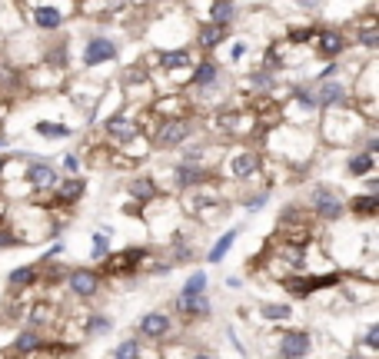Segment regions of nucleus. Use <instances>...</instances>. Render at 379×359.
I'll use <instances>...</instances> for the list:
<instances>
[{
	"label": "nucleus",
	"mask_w": 379,
	"mask_h": 359,
	"mask_svg": "<svg viewBox=\"0 0 379 359\" xmlns=\"http://www.w3.org/2000/svg\"><path fill=\"white\" fill-rule=\"evenodd\" d=\"M310 203H313L316 217H323V219H340L343 213H346L343 200L333 190H329V187H316V190L310 193Z\"/></svg>",
	"instance_id": "obj_1"
},
{
	"label": "nucleus",
	"mask_w": 379,
	"mask_h": 359,
	"mask_svg": "<svg viewBox=\"0 0 379 359\" xmlns=\"http://www.w3.org/2000/svg\"><path fill=\"white\" fill-rule=\"evenodd\" d=\"M117 60V43L110 37H90L84 47V67H100Z\"/></svg>",
	"instance_id": "obj_2"
},
{
	"label": "nucleus",
	"mask_w": 379,
	"mask_h": 359,
	"mask_svg": "<svg viewBox=\"0 0 379 359\" xmlns=\"http://www.w3.org/2000/svg\"><path fill=\"white\" fill-rule=\"evenodd\" d=\"M24 180L34 187V190H51V187H57V180L60 177H57V170H53L51 160H30Z\"/></svg>",
	"instance_id": "obj_3"
},
{
	"label": "nucleus",
	"mask_w": 379,
	"mask_h": 359,
	"mask_svg": "<svg viewBox=\"0 0 379 359\" xmlns=\"http://www.w3.org/2000/svg\"><path fill=\"white\" fill-rule=\"evenodd\" d=\"M310 346H313V339H310L306 330H293V333L279 336V356L283 359H303L310 353Z\"/></svg>",
	"instance_id": "obj_4"
},
{
	"label": "nucleus",
	"mask_w": 379,
	"mask_h": 359,
	"mask_svg": "<svg viewBox=\"0 0 379 359\" xmlns=\"http://www.w3.org/2000/svg\"><path fill=\"white\" fill-rule=\"evenodd\" d=\"M103 130H107V137L114 143H130V140H137V133L140 127L130 120V116L124 114H114V116H107V123H103Z\"/></svg>",
	"instance_id": "obj_5"
},
{
	"label": "nucleus",
	"mask_w": 379,
	"mask_h": 359,
	"mask_svg": "<svg viewBox=\"0 0 379 359\" xmlns=\"http://www.w3.org/2000/svg\"><path fill=\"white\" fill-rule=\"evenodd\" d=\"M190 133H193V123H190V120H166V123H160V130H157V143H160V147H180Z\"/></svg>",
	"instance_id": "obj_6"
},
{
	"label": "nucleus",
	"mask_w": 379,
	"mask_h": 359,
	"mask_svg": "<svg viewBox=\"0 0 379 359\" xmlns=\"http://www.w3.org/2000/svg\"><path fill=\"white\" fill-rule=\"evenodd\" d=\"M67 286L74 290V296L90 299V296H97V290H100V276H97V269H74Z\"/></svg>",
	"instance_id": "obj_7"
},
{
	"label": "nucleus",
	"mask_w": 379,
	"mask_h": 359,
	"mask_svg": "<svg viewBox=\"0 0 379 359\" xmlns=\"http://www.w3.org/2000/svg\"><path fill=\"white\" fill-rule=\"evenodd\" d=\"M84 193H87V180L67 177V180H60V187H57V193H53V206H74Z\"/></svg>",
	"instance_id": "obj_8"
},
{
	"label": "nucleus",
	"mask_w": 379,
	"mask_h": 359,
	"mask_svg": "<svg viewBox=\"0 0 379 359\" xmlns=\"http://www.w3.org/2000/svg\"><path fill=\"white\" fill-rule=\"evenodd\" d=\"M173 180H177V187L180 190H200L203 183L210 180V170H203V167H197V163H180L177 170H173Z\"/></svg>",
	"instance_id": "obj_9"
},
{
	"label": "nucleus",
	"mask_w": 379,
	"mask_h": 359,
	"mask_svg": "<svg viewBox=\"0 0 379 359\" xmlns=\"http://www.w3.org/2000/svg\"><path fill=\"white\" fill-rule=\"evenodd\" d=\"M316 107H323V110L346 107V87L336 83V80H323V87H319V93H316Z\"/></svg>",
	"instance_id": "obj_10"
},
{
	"label": "nucleus",
	"mask_w": 379,
	"mask_h": 359,
	"mask_svg": "<svg viewBox=\"0 0 379 359\" xmlns=\"http://www.w3.org/2000/svg\"><path fill=\"white\" fill-rule=\"evenodd\" d=\"M316 50H319V57H326V60H336L346 50V37H343L340 30H319Z\"/></svg>",
	"instance_id": "obj_11"
},
{
	"label": "nucleus",
	"mask_w": 379,
	"mask_h": 359,
	"mask_svg": "<svg viewBox=\"0 0 379 359\" xmlns=\"http://www.w3.org/2000/svg\"><path fill=\"white\" fill-rule=\"evenodd\" d=\"M177 309L183 313V316H190V320H206L213 306H210L206 293H197V296H180V299H177Z\"/></svg>",
	"instance_id": "obj_12"
},
{
	"label": "nucleus",
	"mask_w": 379,
	"mask_h": 359,
	"mask_svg": "<svg viewBox=\"0 0 379 359\" xmlns=\"http://www.w3.org/2000/svg\"><path fill=\"white\" fill-rule=\"evenodd\" d=\"M256 170H260V156L250 154V150H240V154H233V160H230L233 180H250Z\"/></svg>",
	"instance_id": "obj_13"
},
{
	"label": "nucleus",
	"mask_w": 379,
	"mask_h": 359,
	"mask_svg": "<svg viewBox=\"0 0 379 359\" xmlns=\"http://www.w3.org/2000/svg\"><path fill=\"white\" fill-rule=\"evenodd\" d=\"M170 333V316L166 313H147L143 320H140V336H147V339H164Z\"/></svg>",
	"instance_id": "obj_14"
},
{
	"label": "nucleus",
	"mask_w": 379,
	"mask_h": 359,
	"mask_svg": "<svg viewBox=\"0 0 379 359\" xmlns=\"http://www.w3.org/2000/svg\"><path fill=\"white\" fill-rule=\"evenodd\" d=\"M220 83V67L213 60H200V64L193 67V87L197 90H210Z\"/></svg>",
	"instance_id": "obj_15"
},
{
	"label": "nucleus",
	"mask_w": 379,
	"mask_h": 359,
	"mask_svg": "<svg viewBox=\"0 0 379 359\" xmlns=\"http://www.w3.org/2000/svg\"><path fill=\"white\" fill-rule=\"evenodd\" d=\"M30 20H34V27H40V30H60L63 13L57 11V7H34Z\"/></svg>",
	"instance_id": "obj_16"
},
{
	"label": "nucleus",
	"mask_w": 379,
	"mask_h": 359,
	"mask_svg": "<svg viewBox=\"0 0 379 359\" xmlns=\"http://www.w3.org/2000/svg\"><path fill=\"white\" fill-rule=\"evenodd\" d=\"M230 27H220V24H206L200 27V34H197V43H200L203 50H213V47H220L223 40H227Z\"/></svg>",
	"instance_id": "obj_17"
},
{
	"label": "nucleus",
	"mask_w": 379,
	"mask_h": 359,
	"mask_svg": "<svg viewBox=\"0 0 379 359\" xmlns=\"http://www.w3.org/2000/svg\"><path fill=\"white\" fill-rule=\"evenodd\" d=\"M130 193H133V200H140V206L150 203V200H157V183H153V177H137L133 183H130Z\"/></svg>",
	"instance_id": "obj_18"
},
{
	"label": "nucleus",
	"mask_w": 379,
	"mask_h": 359,
	"mask_svg": "<svg viewBox=\"0 0 379 359\" xmlns=\"http://www.w3.org/2000/svg\"><path fill=\"white\" fill-rule=\"evenodd\" d=\"M34 133H40L44 140H67L74 130L63 127V123H53V120H37V123H34Z\"/></svg>",
	"instance_id": "obj_19"
},
{
	"label": "nucleus",
	"mask_w": 379,
	"mask_h": 359,
	"mask_svg": "<svg viewBox=\"0 0 379 359\" xmlns=\"http://www.w3.org/2000/svg\"><path fill=\"white\" fill-rule=\"evenodd\" d=\"M237 236H240V230H227L223 236H220V240H216L213 246H210V253H206V259H210V263H220V259H223V257L230 253V250H233V243H237Z\"/></svg>",
	"instance_id": "obj_20"
},
{
	"label": "nucleus",
	"mask_w": 379,
	"mask_h": 359,
	"mask_svg": "<svg viewBox=\"0 0 379 359\" xmlns=\"http://www.w3.org/2000/svg\"><path fill=\"white\" fill-rule=\"evenodd\" d=\"M350 210H353L356 217H376L379 213V196H373V193L353 196V200H350Z\"/></svg>",
	"instance_id": "obj_21"
},
{
	"label": "nucleus",
	"mask_w": 379,
	"mask_h": 359,
	"mask_svg": "<svg viewBox=\"0 0 379 359\" xmlns=\"http://www.w3.org/2000/svg\"><path fill=\"white\" fill-rule=\"evenodd\" d=\"M373 167H376V156L366 154V150H363V154H353L350 156V163H346V170H350L353 177H369Z\"/></svg>",
	"instance_id": "obj_22"
},
{
	"label": "nucleus",
	"mask_w": 379,
	"mask_h": 359,
	"mask_svg": "<svg viewBox=\"0 0 379 359\" xmlns=\"http://www.w3.org/2000/svg\"><path fill=\"white\" fill-rule=\"evenodd\" d=\"M237 17V7H233V0H213V7H210V20L220 27H230V20Z\"/></svg>",
	"instance_id": "obj_23"
},
{
	"label": "nucleus",
	"mask_w": 379,
	"mask_h": 359,
	"mask_svg": "<svg viewBox=\"0 0 379 359\" xmlns=\"http://www.w3.org/2000/svg\"><path fill=\"white\" fill-rule=\"evenodd\" d=\"M187 64H190V50H187V47L160 53V67H164L166 74H173V70H180V67H187Z\"/></svg>",
	"instance_id": "obj_24"
},
{
	"label": "nucleus",
	"mask_w": 379,
	"mask_h": 359,
	"mask_svg": "<svg viewBox=\"0 0 379 359\" xmlns=\"http://www.w3.org/2000/svg\"><path fill=\"white\" fill-rule=\"evenodd\" d=\"M7 283H11L13 290H24V286H34V283H37V269H34V266H20V269H13L11 276H7Z\"/></svg>",
	"instance_id": "obj_25"
},
{
	"label": "nucleus",
	"mask_w": 379,
	"mask_h": 359,
	"mask_svg": "<svg viewBox=\"0 0 379 359\" xmlns=\"http://www.w3.org/2000/svg\"><path fill=\"white\" fill-rule=\"evenodd\" d=\"M84 330H87V336H103V333H110V330H114V323L107 320V316H100V313H93V316H87Z\"/></svg>",
	"instance_id": "obj_26"
},
{
	"label": "nucleus",
	"mask_w": 379,
	"mask_h": 359,
	"mask_svg": "<svg viewBox=\"0 0 379 359\" xmlns=\"http://www.w3.org/2000/svg\"><path fill=\"white\" fill-rule=\"evenodd\" d=\"M359 43H363L366 50H376L379 47V30H376V20H373V17H366V24L359 30Z\"/></svg>",
	"instance_id": "obj_27"
},
{
	"label": "nucleus",
	"mask_w": 379,
	"mask_h": 359,
	"mask_svg": "<svg viewBox=\"0 0 379 359\" xmlns=\"http://www.w3.org/2000/svg\"><path fill=\"white\" fill-rule=\"evenodd\" d=\"M197 293H206V273H203V269H197V273L183 283V293L180 296H197Z\"/></svg>",
	"instance_id": "obj_28"
},
{
	"label": "nucleus",
	"mask_w": 379,
	"mask_h": 359,
	"mask_svg": "<svg viewBox=\"0 0 379 359\" xmlns=\"http://www.w3.org/2000/svg\"><path fill=\"white\" fill-rule=\"evenodd\" d=\"M263 316H266L270 323H273V320L283 323V320H290V316H293V309L286 306V303H266V306H263Z\"/></svg>",
	"instance_id": "obj_29"
},
{
	"label": "nucleus",
	"mask_w": 379,
	"mask_h": 359,
	"mask_svg": "<svg viewBox=\"0 0 379 359\" xmlns=\"http://www.w3.org/2000/svg\"><path fill=\"white\" fill-rule=\"evenodd\" d=\"M250 83L256 90H273V87H277V74H270V70H253Z\"/></svg>",
	"instance_id": "obj_30"
},
{
	"label": "nucleus",
	"mask_w": 379,
	"mask_h": 359,
	"mask_svg": "<svg viewBox=\"0 0 379 359\" xmlns=\"http://www.w3.org/2000/svg\"><path fill=\"white\" fill-rule=\"evenodd\" d=\"M13 349H17V353H34V349H40V336L37 333H20L17 339H13Z\"/></svg>",
	"instance_id": "obj_31"
},
{
	"label": "nucleus",
	"mask_w": 379,
	"mask_h": 359,
	"mask_svg": "<svg viewBox=\"0 0 379 359\" xmlns=\"http://www.w3.org/2000/svg\"><path fill=\"white\" fill-rule=\"evenodd\" d=\"M114 359H140V339H124L114 349Z\"/></svg>",
	"instance_id": "obj_32"
},
{
	"label": "nucleus",
	"mask_w": 379,
	"mask_h": 359,
	"mask_svg": "<svg viewBox=\"0 0 379 359\" xmlns=\"http://www.w3.org/2000/svg\"><path fill=\"white\" fill-rule=\"evenodd\" d=\"M293 103H296L300 110H316V93H310L306 87H296L293 90Z\"/></svg>",
	"instance_id": "obj_33"
},
{
	"label": "nucleus",
	"mask_w": 379,
	"mask_h": 359,
	"mask_svg": "<svg viewBox=\"0 0 379 359\" xmlns=\"http://www.w3.org/2000/svg\"><path fill=\"white\" fill-rule=\"evenodd\" d=\"M47 60L53 67H67V43H51V53H47Z\"/></svg>",
	"instance_id": "obj_34"
},
{
	"label": "nucleus",
	"mask_w": 379,
	"mask_h": 359,
	"mask_svg": "<svg viewBox=\"0 0 379 359\" xmlns=\"http://www.w3.org/2000/svg\"><path fill=\"white\" fill-rule=\"evenodd\" d=\"M266 200H270V190H263V193H256V196H250V200H246V210H250V213H260V210H263L266 206Z\"/></svg>",
	"instance_id": "obj_35"
},
{
	"label": "nucleus",
	"mask_w": 379,
	"mask_h": 359,
	"mask_svg": "<svg viewBox=\"0 0 379 359\" xmlns=\"http://www.w3.org/2000/svg\"><path fill=\"white\" fill-rule=\"evenodd\" d=\"M107 233H93V259H103L107 257Z\"/></svg>",
	"instance_id": "obj_36"
},
{
	"label": "nucleus",
	"mask_w": 379,
	"mask_h": 359,
	"mask_svg": "<svg viewBox=\"0 0 379 359\" xmlns=\"http://www.w3.org/2000/svg\"><path fill=\"white\" fill-rule=\"evenodd\" d=\"M313 37V27H293L290 30V43H306Z\"/></svg>",
	"instance_id": "obj_37"
},
{
	"label": "nucleus",
	"mask_w": 379,
	"mask_h": 359,
	"mask_svg": "<svg viewBox=\"0 0 379 359\" xmlns=\"http://www.w3.org/2000/svg\"><path fill=\"white\" fill-rule=\"evenodd\" d=\"M183 163H197V167H200L203 163V147H187V150H183Z\"/></svg>",
	"instance_id": "obj_38"
},
{
	"label": "nucleus",
	"mask_w": 379,
	"mask_h": 359,
	"mask_svg": "<svg viewBox=\"0 0 379 359\" xmlns=\"http://www.w3.org/2000/svg\"><path fill=\"white\" fill-rule=\"evenodd\" d=\"M366 346L369 349H379V326H376V323L366 330Z\"/></svg>",
	"instance_id": "obj_39"
},
{
	"label": "nucleus",
	"mask_w": 379,
	"mask_h": 359,
	"mask_svg": "<svg viewBox=\"0 0 379 359\" xmlns=\"http://www.w3.org/2000/svg\"><path fill=\"white\" fill-rule=\"evenodd\" d=\"M250 50V47H246V43H243V40H237V43H233V50H230V57H233V60H243V53Z\"/></svg>",
	"instance_id": "obj_40"
},
{
	"label": "nucleus",
	"mask_w": 379,
	"mask_h": 359,
	"mask_svg": "<svg viewBox=\"0 0 379 359\" xmlns=\"http://www.w3.org/2000/svg\"><path fill=\"white\" fill-rule=\"evenodd\" d=\"M296 7H303V11H316V7H323V0H296Z\"/></svg>",
	"instance_id": "obj_41"
},
{
	"label": "nucleus",
	"mask_w": 379,
	"mask_h": 359,
	"mask_svg": "<svg viewBox=\"0 0 379 359\" xmlns=\"http://www.w3.org/2000/svg\"><path fill=\"white\" fill-rule=\"evenodd\" d=\"M333 74H340V67H336V64H329L326 70L319 74V83H323V80H333Z\"/></svg>",
	"instance_id": "obj_42"
},
{
	"label": "nucleus",
	"mask_w": 379,
	"mask_h": 359,
	"mask_svg": "<svg viewBox=\"0 0 379 359\" xmlns=\"http://www.w3.org/2000/svg\"><path fill=\"white\" fill-rule=\"evenodd\" d=\"M60 253H63V243H53L51 250L44 253V259H53V257H60Z\"/></svg>",
	"instance_id": "obj_43"
},
{
	"label": "nucleus",
	"mask_w": 379,
	"mask_h": 359,
	"mask_svg": "<svg viewBox=\"0 0 379 359\" xmlns=\"http://www.w3.org/2000/svg\"><path fill=\"white\" fill-rule=\"evenodd\" d=\"M63 167L70 170V173H74L77 167H80V160H77V156H67V160H63Z\"/></svg>",
	"instance_id": "obj_44"
},
{
	"label": "nucleus",
	"mask_w": 379,
	"mask_h": 359,
	"mask_svg": "<svg viewBox=\"0 0 379 359\" xmlns=\"http://www.w3.org/2000/svg\"><path fill=\"white\" fill-rule=\"evenodd\" d=\"M4 170H7V156H0V177H4Z\"/></svg>",
	"instance_id": "obj_45"
},
{
	"label": "nucleus",
	"mask_w": 379,
	"mask_h": 359,
	"mask_svg": "<svg viewBox=\"0 0 379 359\" xmlns=\"http://www.w3.org/2000/svg\"><path fill=\"white\" fill-rule=\"evenodd\" d=\"M0 147H7V133L4 130H0Z\"/></svg>",
	"instance_id": "obj_46"
},
{
	"label": "nucleus",
	"mask_w": 379,
	"mask_h": 359,
	"mask_svg": "<svg viewBox=\"0 0 379 359\" xmlns=\"http://www.w3.org/2000/svg\"><path fill=\"white\" fill-rule=\"evenodd\" d=\"M193 359H213V356H206V353H197V356H193Z\"/></svg>",
	"instance_id": "obj_47"
}]
</instances>
